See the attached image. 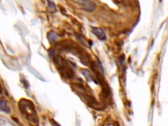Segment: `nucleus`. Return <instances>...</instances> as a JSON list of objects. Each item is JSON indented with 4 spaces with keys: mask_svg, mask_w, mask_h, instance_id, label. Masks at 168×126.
<instances>
[{
    "mask_svg": "<svg viewBox=\"0 0 168 126\" xmlns=\"http://www.w3.org/2000/svg\"><path fill=\"white\" fill-rule=\"evenodd\" d=\"M0 111L4 112L7 114H9L11 112V109L9 107L7 102L4 99L0 100Z\"/></svg>",
    "mask_w": 168,
    "mask_h": 126,
    "instance_id": "nucleus-5",
    "label": "nucleus"
},
{
    "mask_svg": "<svg viewBox=\"0 0 168 126\" xmlns=\"http://www.w3.org/2000/svg\"><path fill=\"white\" fill-rule=\"evenodd\" d=\"M76 3L80 5L82 9L87 12H93L96 9L95 3L92 1H77Z\"/></svg>",
    "mask_w": 168,
    "mask_h": 126,
    "instance_id": "nucleus-3",
    "label": "nucleus"
},
{
    "mask_svg": "<svg viewBox=\"0 0 168 126\" xmlns=\"http://www.w3.org/2000/svg\"><path fill=\"white\" fill-rule=\"evenodd\" d=\"M48 4H49V7L51 9H56L55 7V5L54 4L53 2L52 1H48Z\"/></svg>",
    "mask_w": 168,
    "mask_h": 126,
    "instance_id": "nucleus-10",
    "label": "nucleus"
},
{
    "mask_svg": "<svg viewBox=\"0 0 168 126\" xmlns=\"http://www.w3.org/2000/svg\"><path fill=\"white\" fill-rule=\"evenodd\" d=\"M21 82H22V84H23V85H24V86H25L26 87H28V85H29V83H28L24 78V79H21Z\"/></svg>",
    "mask_w": 168,
    "mask_h": 126,
    "instance_id": "nucleus-11",
    "label": "nucleus"
},
{
    "mask_svg": "<svg viewBox=\"0 0 168 126\" xmlns=\"http://www.w3.org/2000/svg\"><path fill=\"white\" fill-rule=\"evenodd\" d=\"M47 38L51 43H54L59 38V36H57V34L54 32V31H51L47 34Z\"/></svg>",
    "mask_w": 168,
    "mask_h": 126,
    "instance_id": "nucleus-8",
    "label": "nucleus"
},
{
    "mask_svg": "<svg viewBox=\"0 0 168 126\" xmlns=\"http://www.w3.org/2000/svg\"><path fill=\"white\" fill-rule=\"evenodd\" d=\"M49 57H51V58H52L53 55H54V51H53V50L52 49H50V50L49 51Z\"/></svg>",
    "mask_w": 168,
    "mask_h": 126,
    "instance_id": "nucleus-12",
    "label": "nucleus"
},
{
    "mask_svg": "<svg viewBox=\"0 0 168 126\" xmlns=\"http://www.w3.org/2000/svg\"><path fill=\"white\" fill-rule=\"evenodd\" d=\"M55 61L62 74H64L68 78H72L74 73L72 68L69 67L68 62L62 57L59 55L56 56Z\"/></svg>",
    "mask_w": 168,
    "mask_h": 126,
    "instance_id": "nucleus-2",
    "label": "nucleus"
},
{
    "mask_svg": "<svg viewBox=\"0 0 168 126\" xmlns=\"http://www.w3.org/2000/svg\"><path fill=\"white\" fill-rule=\"evenodd\" d=\"M19 108L22 115L24 116L30 124H32L34 126L38 125V117L35 110V108L32 102L27 99H22L19 102Z\"/></svg>",
    "mask_w": 168,
    "mask_h": 126,
    "instance_id": "nucleus-1",
    "label": "nucleus"
},
{
    "mask_svg": "<svg viewBox=\"0 0 168 126\" xmlns=\"http://www.w3.org/2000/svg\"><path fill=\"white\" fill-rule=\"evenodd\" d=\"M28 70L30 72L32 73L34 76H35L37 78L39 79V80H41L42 82H45V80L44 79V78H43L41 74H39L38 71L34 69V68H32L31 67H28Z\"/></svg>",
    "mask_w": 168,
    "mask_h": 126,
    "instance_id": "nucleus-7",
    "label": "nucleus"
},
{
    "mask_svg": "<svg viewBox=\"0 0 168 126\" xmlns=\"http://www.w3.org/2000/svg\"><path fill=\"white\" fill-rule=\"evenodd\" d=\"M76 36L77 39H78V41L79 42H80L82 45H85V46H87L88 42L83 36H81V35H80V34H76Z\"/></svg>",
    "mask_w": 168,
    "mask_h": 126,
    "instance_id": "nucleus-9",
    "label": "nucleus"
},
{
    "mask_svg": "<svg viewBox=\"0 0 168 126\" xmlns=\"http://www.w3.org/2000/svg\"><path fill=\"white\" fill-rule=\"evenodd\" d=\"M76 126H80V122H78L76 123Z\"/></svg>",
    "mask_w": 168,
    "mask_h": 126,
    "instance_id": "nucleus-14",
    "label": "nucleus"
},
{
    "mask_svg": "<svg viewBox=\"0 0 168 126\" xmlns=\"http://www.w3.org/2000/svg\"><path fill=\"white\" fill-rule=\"evenodd\" d=\"M81 72L83 76L85 77V78L87 79V80L89 82H95V79H94L93 76L92 75V74L91 73V72L87 70V69H82L81 70Z\"/></svg>",
    "mask_w": 168,
    "mask_h": 126,
    "instance_id": "nucleus-6",
    "label": "nucleus"
},
{
    "mask_svg": "<svg viewBox=\"0 0 168 126\" xmlns=\"http://www.w3.org/2000/svg\"><path fill=\"white\" fill-rule=\"evenodd\" d=\"M92 30L93 34L97 37V38L100 39L102 40V41H104L107 39V36L106 34H105L104 30L101 29L100 28H97V27H92Z\"/></svg>",
    "mask_w": 168,
    "mask_h": 126,
    "instance_id": "nucleus-4",
    "label": "nucleus"
},
{
    "mask_svg": "<svg viewBox=\"0 0 168 126\" xmlns=\"http://www.w3.org/2000/svg\"><path fill=\"white\" fill-rule=\"evenodd\" d=\"M53 126H61L60 125V124H59L57 122H53Z\"/></svg>",
    "mask_w": 168,
    "mask_h": 126,
    "instance_id": "nucleus-13",
    "label": "nucleus"
}]
</instances>
